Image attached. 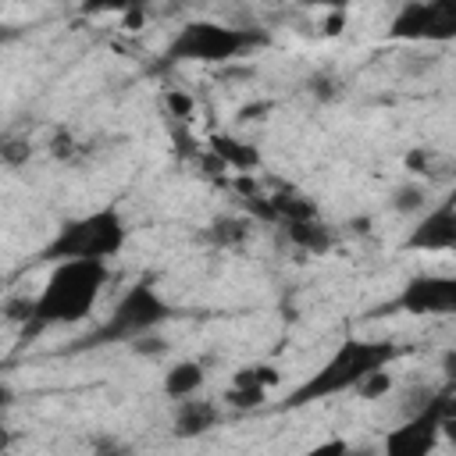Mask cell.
Returning a JSON list of instances; mask_svg holds the SVG:
<instances>
[{"instance_id":"cell-18","label":"cell","mask_w":456,"mask_h":456,"mask_svg":"<svg viewBox=\"0 0 456 456\" xmlns=\"http://www.w3.org/2000/svg\"><path fill=\"white\" fill-rule=\"evenodd\" d=\"M403 164H406V171L410 175H428V178H445L442 171H438V164L445 167L449 160H442L435 150H428V146H413L406 157H403Z\"/></svg>"},{"instance_id":"cell-10","label":"cell","mask_w":456,"mask_h":456,"mask_svg":"<svg viewBox=\"0 0 456 456\" xmlns=\"http://www.w3.org/2000/svg\"><path fill=\"white\" fill-rule=\"evenodd\" d=\"M221 420V406L210 399H178L175 406V420H171V435L175 438H200L207 431H214Z\"/></svg>"},{"instance_id":"cell-22","label":"cell","mask_w":456,"mask_h":456,"mask_svg":"<svg viewBox=\"0 0 456 456\" xmlns=\"http://www.w3.org/2000/svg\"><path fill=\"white\" fill-rule=\"evenodd\" d=\"M264 395H267L264 388H246V385H232V388H228V392H224L221 399H224V403L232 406V410H256V406L264 403Z\"/></svg>"},{"instance_id":"cell-4","label":"cell","mask_w":456,"mask_h":456,"mask_svg":"<svg viewBox=\"0 0 456 456\" xmlns=\"http://www.w3.org/2000/svg\"><path fill=\"white\" fill-rule=\"evenodd\" d=\"M171 317H175V306L160 296V289L150 278H142L114 303L110 317L100 328H93L86 338L75 342V349H96V346H110V342H135V338L157 331Z\"/></svg>"},{"instance_id":"cell-15","label":"cell","mask_w":456,"mask_h":456,"mask_svg":"<svg viewBox=\"0 0 456 456\" xmlns=\"http://www.w3.org/2000/svg\"><path fill=\"white\" fill-rule=\"evenodd\" d=\"M271 210H274V221L278 224H299V221H314L317 217V203L292 192V189H281L274 196H267Z\"/></svg>"},{"instance_id":"cell-27","label":"cell","mask_w":456,"mask_h":456,"mask_svg":"<svg viewBox=\"0 0 456 456\" xmlns=\"http://www.w3.org/2000/svg\"><path fill=\"white\" fill-rule=\"evenodd\" d=\"M132 349H135L139 356H160V353L167 349V342H164V338H157V335L150 331V335H142V338H135V342H132Z\"/></svg>"},{"instance_id":"cell-20","label":"cell","mask_w":456,"mask_h":456,"mask_svg":"<svg viewBox=\"0 0 456 456\" xmlns=\"http://www.w3.org/2000/svg\"><path fill=\"white\" fill-rule=\"evenodd\" d=\"M46 150H50V157L53 160H61V164H68V160H75L78 157V139H75V132L68 128V125H57L53 132H50V142H46Z\"/></svg>"},{"instance_id":"cell-13","label":"cell","mask_w":456,"mask_h":456,"mask_svg":"<svg viewBox=\"0 0 456 456\" xmlns=\"http://www.w3.org/2000/svg\"><path fill=\"white\" fill-rule=\"evenodd\" d=\"M249 217H239V214H221L214 217L207 228H203V242L214 246V249H239L246 239H249Z\"/></svg>"},{"instance_id":"cell-6","label":"cell","mask_w":456,"mask_h":456,"mask_svg":"<svg viewBox=\"0 0 456 456\" xmlns=\"http://www.w3.org/2000/svg\"><path fill=\"white\" fill-rule=\"evenodd\" d=\"M456 417V399H452V385L445 388H431L424 406L417 413H410L399 428H392L381 442V456H431L438 449L442 431L452 424Z\"/></svg>"},{"instance_id":"cell-9","label":"cell","mask_w":456,"mask_h":456,"mask_svg":"<svg viewBox=\"0 0 456 456\" xmlns=\"http://www.w3.org/2000/svg\"><path fill=\"white\" fill-rule=\"evenodd\" d=\"M456 246V196L449 192L438 207H428L420 221L403 239V249L410 253H449Z\"/></svg>"},{"instance_id":"cell-33","label":"cell","mask_w":456,"mask_h":456,"mask_svg":"<svg viewBox=\"0 0 456 456\" xmlns=\"http://www.w3.org/2000/svg\"><path fill=\"white\" fill-rule=\"evenodd\" d=\"M4 39H7V32H0V43H4Z\"/></svg>"},{"instance_id":"cell-3","label":"cell","mask_w":456,"mask_h":456,"mask_svg":"<svg viewBox=\"0 0 456 456\" xmlns=\"http://www.w3.org/2000/svg\"><path fill=\"white\" fill-rule=\"evenodd\" d=\"M128 224L118 207H100L82 217H71L57 228V235L39 249L36 260L64 264V260H110L125 249Z\"/></svg>"},{"instance_id":"cell-23","label":"cell","mask_w":456,"mask_h":456,"mask_svg":"<svg viewBox=\"0 0 456 456\" xmlns=\"http://www.w3.org/2000/svg\"><path fill=\"white\" fill-rule=\"evenodd\" d=\"M353 392H356L360 399H381L385 392H392V374H388V370H374V374H367Z\"/></svg>"},{"instance_id":"cell-32","label":"cell","mask_w":456,"mask_h":456,"mask_svg":"<svg viewBox=\"0 0 456 456\" xmlns=\"http://www.w3.org/2000/svg\"><path fill=\"white\" fill-rule=\"evenodd\" d=\"M338 28H346V11H335V14L328 18V28H324V32H328V36H335Z\"/></svg>"},{"instance_id":"cell-2","label":"cell","mask_w":456,"mask_h":456,"mask_svg":"<svg viewBox=\"0 0 456 456\" xmlns=\"http://www.w3.org/2000/svg\"><path fill=\"white\" fill-rule=\"evenodd\" d=\"M399 353H403V349H399L395 342L346 338V342L321 363V370H314L299 388H292V395L281 403V410H299V406H310V403H317V399L353 392L367 374L385 370Z\"/></svg>"},{"instance_id":"cell-1","label":"cell","mask_w":456,"mask_h":456,"mask_svg":"<svg viewBox=\"0 0 456 456\" xmlns=\"http://www.w3.org/2000/svg\"><path fill=\"white\" fill-rule=\"evenodd\" d=\"M107 278H110L107 260H64V264H53V271L46 274V281H43V289L36 296L32 321L21 324V342L39 338L53 324L86 321L93 314Z\"/></svg>"},{"instance_id":"cell-28","label":"cell","mask_w":456,"mask_h":456,"mask_svg":"<svg viewBox=\"0 0 456 456\" xmlns=\"http://www.w3.org/2000/svg\"><path fill=\"white\" fill-rule=\"evenodd\" d=\"M310 93L321 96V100H331L338 89H335V78L331 75H310Z\"/></svg>"},{"instance_id":"cell-14","label":"cell","mask_w":456,"mask_h":456,"mask_svg":"<svg viewBox=\"0 0 456 456\" xmlns=\"http://www.w3.org/2000/svg\"><path fill=\"white\" fill-rule=\"evenodd\" d=\"M285 239H289L296 249L314 253V256H321V253H328V249L335 246V232H331L321 217L299 221V224H285Z\"/></svg>"},{"instance_id":"cell-16","label":"cell","mask_w":456,"mask_h":456,"mask_svg":"<svg viewBox=\"0 0 456 456\" xmlns=\"http://www.w3.org/2000/svg\"><path fill=\"white\" fill-rule=\"evenodd\" d=\"M32 153H36V146H32L28 135H21V132H0V164L4 167H25L32 160Z\"/></svg>"},{"instance_id":"cell-12","label":"cell","mask_w":456,"mask_h":456,"mask_svg":"<svg viewBox=\"0 0 456 456\" xmlns=\"http://www.w3.org/2000/svg\"><path fill=\"white\" fill-rule=\"evenodd\" d=\"M203 381H207V370H203V363H196V360H178V363H171L167 370H164V395L167 399H189V395H196L200 388H203Z\"/></svg>"},{"instance_id":"cell-19","label":"cell","mask_w":456,"mask_h":456,"mask_svg":"<svg viewBox=\"0 0 456 456\" xmlns=\"http://www.w3.org/2000/svg\"><path fill=\"white\" fill-rule=\"evenodd\" d=\"M392 210H399V214H424L428 210V189L420 182L399 185L392 192Z\"/></svg>"},{"instance_id":"cell-21","label":"cell","mask_w":456,"mask_h":456,"mask_svg":"<svg viewBox=\"0 0 456 456\" xmlns=\"http://www.w3.org/2000/svg\"><path fill=\"white\" fill-rule=\"evenodd\" d=\"M32 310H36V296H7L0 303V317L4 321H14L18 328L32 321Z\"/></svg>"},{"instance_id":"cell-7","label":"cell","mask_w":456,"mask_h":456,"mask_svg":"<svg viewBox=\"0 0 456 456\" xmlns=\"http://www.w3.org/2000/svg\"><path fill=\"white\" fill-rule=\"evenodd\" d=\"M392 39H435L445 43L456 36V4L452 0H413L399 7V14L388 25Z\"/></svg>"},{"instance_id":"cell-5","label":"cell","mask_w":456,"mask_h":456,"mask_svg":"<svg viewBox=\"0 0 456 456\" xmlns=\"http://www.w3.org/2000/svg\"><path fill=\"white\" fill-rule=\"evenodd\" d=\"M264 43H267V32H260V28H235V25H221V21H189L167 43L164 64H185V61L221 64V61L242 57Z\"/></svg>"},{"instance_id":"cell-25","label":"cell","mask_w":456,"mask_h":456,"mask_svg":"<svg viewBox=\"0 0 456 456\" xmlns=\"http://www.w3.org/2000/svg\"><path fill=\"white\" fill-rule=\"evenodd\" d=\"M164 103H167V110L175 114V118H192V96L189 93H178V89H171L167 96H164Z\"/></svg>"},{"instance_id":"cell-8","label":"cell","mask_w":456,"mask_h":456,"mask_svg":"<svg viewBox=\"0 0 456 456\" xmlns=\"http://www.w3.org/2000/svg\"><path fill=\"white\" fill-rule=\"evenodd\" d=\"M395 310L410 317H428V314H452L456 310V278L449 274H413L399 296L392 299Z\"/></svg>"},{"instance_id":"cell-11","label":"cell","mask_w":456,"mask_h":456,"mask_svg":"<svg viewBox=\"0 0 456 456\" xmlns=\"http://www.w3.org/2000/svg\"><path fill=\"white\" fill-rule=\"evenodd\" d=\"M210 153L239 175H253L260 167V150L246 139H235V135H210Z\"/></svg>"},{"instance_id":"cell-26","label":"cell","mask_w":456,"mask_h":456,"mask_svg":"<svg viewBox=\"0 0 456 456\" xmlns=\"http://www.w3.org/2000/svg\"><path fill=\"white\" fill-rule=\"evenodd\" d=\"M353 449H349V442L346 438H328V442H321V445H314V449H306L303 456H349Z\"/></svg>"},{"instance_id":"cell-29","label":"cell","mask_w":456,"mask_h":456,"mask_svg":"<svg viewBox=\"0 0 456 456\" xmlns=\"http://www.w3.org/2000/svg\"><path fill=\"white\" fill-rule=\"evenodd\" d=\"M14 442H18V435H14V431H11V428H7L4 420H0V456H7Z\"/></svg>"},{"instance_id":"cell-30","label":"cell","mask_w":456,"mask_h":456,"mask_svg":"<svg viewBox=\"0 0 456 456\" xmlns=\"http://www.w3.org/2000/svg\"><path fill=\"white\" fill-rule=\"evenodd\" d=\"M264 110H271V103H249V107H242V121H249V118H264Z\"/></svg>"},{"instance_id":"cell-31","label":"cell","mask_w":456,"mask_h":456,"mask_svg":"<svg viewBox=\"0 0 456 456\" xmlns=\"http://www.w3.org/2000/svg\"><path fill=\"white\" fill-rule=\"evenodd\" d=\"M11 399H14V392H11V385L0 378V420H4V413H7V406H11Z\"/></svg>"},{"instance_id":"cell-24","label":"cell","mask_w":456,"mask_h":456,"mask_svg":"<svg viewBox=\"0 0 456 456\" xmlns=\"http://www.w3.org/2000/svg\"><path fill=\"white\" fill-rule=\"evenodd\" d=\"M89 456H132V449H128V442L118 438V435H96Z\"/></svg>"},{"instance_id":"cell-17","label":"cell","mask_w":456,"mask_h":456,"mask_svg":"<svg viewBox=\"0 0 456 456\" xmlns=\"http://www.w3.org/2000/svg\"><path fill=\"white\" fill-rule=\"evenodd\" d=\"M281 381V370L274 367V363H246V367H239L235 370V378H232V385H246V388H274Z\"/></svg>"}]
</instances>
